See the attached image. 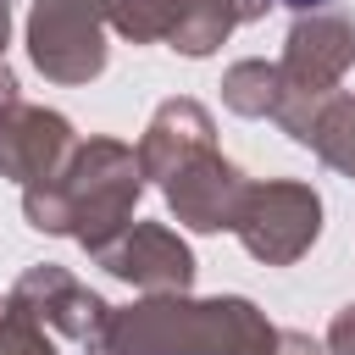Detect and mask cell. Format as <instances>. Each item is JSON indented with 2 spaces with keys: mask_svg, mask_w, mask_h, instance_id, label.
<instances>
[{
  "mask_svg": "<svg viewBox=\"0 0 355 355\" xmlns=\"http://www.w3.org/2000/svg\"><path fill=\"white\" fill-rule=\"evenodd\" d=\"M277 338L283 327L244 294H144L122 311L111 305L83 355H277Z\"/></svg>",
  "mask_w": 355,
  "mask_h": 355,
  "instance_id": "6da1fadb",
  "label": "cell"
},
{
  "mask_svg": "<svg viewBox=\"0 0 355 355\" xmlns=\"http://www.w3.org/2000/svg\"><path fill=\"white\" fill-rule=\"evenodd\" d=\"M144 194V166L139 150L122 139H78V150L67 155V166L33 189H22V216L28 227L50 233V239H72L83 255H94L100 244H111Z\"/></svg>",
  "mask_w": 355,
  "mask_h": 355,
  "instance_id": "7a4b0ae2",
  "label": "cell"
},
{
  "mask_svg": "<svg viewBox=\"0 0 355 355\" xmlns=\"http://www.w3.org/2000/svg\"><path fill=\"white\" fill-rule=\"evenodd\" d=\"M116 0H33L28 11V61L50 83H94L105 72V28Z\"/></svg>",
  "mask_w": 355,
  "mask_h": 355,
  "instance_id": "3957f363",
  "label": "cell"
},
{
  "mask_svg": "<svg viewBox=\"0 0 355 355\" xmlns=\"http://www.w3.org/2000/svg\"><path fill=\"white\" fill-rule=\"evenodd\" d=\"M233 239L261 266H294L322 239V194L300 178H250V194L239 205Z\"/></svg>",
  "mask_w": 355,
  "mask_h": 355,
  "instance_id": "277c9868",
  "label": "cell"
},
{
  "mask_svg": "<svg viewBox=\"0 0 355 355\" xmlns=\"http://www.w3.org/2000/svg\"><path fill=\"white\" fill-rule=\"evenodd\" d=\"M244 22L239 0H116L111 28L133 44H166L189 61H205Z\"/></svg>",
  "mask_w": 355,
  "mask_h": 355,
  "instance_id": "5b68a950",
  "label": "cell"
},
{
  "mask_svg": "<svg viewBox=\"0 0 355 355\" xmlns=\"http://www.w3.org/2000/svg\"><path fill=\"white\" fill-rule=\"evenodd\" d=\"M355 67V17L349 11H300L283 33V94H333Z\"/></svg>",
  "mask_w": 355,
  "mask_h": 355,
  "instance_id": "8992f818",
  "label": "cell"
},
{
  "mask_svg": "<svg viewBox=\"0 0 355 355\" xmlns=\"http://www.w3.org/2000/svg\"><path fill=\"white\" fill-rule=\"evenodd\" d=\"M94 266H105L111 277L133 283L139 294H189L194 288V250L183 244V233H172L166 222H128L111 244H100L89 255Z\"/></svg>",
  "mask_w": 355,
  "mask_h": 355,
  "instance_id": "52a82bcc",
  "label": "cell"
},
{
  "mask_svg": "<svg viewBox=\"0 0 355 355\" xmlns=\"http://www.w3.org/2000/svg\"><path fill=\"white\" fill-rule=\"evenodd\" d=\"M166 211L189 227V233H233L239 205L250 194V178L222 155V150H200L194 161H183L166 183Z\"/></svg>",
  "mask_w": 355,
  "mask_h": 355,
  "instance_id": "ba28073f",
  "label": "cell"
},
{
  "mask_svg": "<svg viewBox=\"0 0 355 355\" xmlns=\"http://www.w3.org/2000/svg\"><path fill=\"white\" fill-rule=\"evenodd\" d=\"M72 150H78V133H72V122L61 111L28 105V100L0 111V178L33 189V183L55 178Z\"/></svg>",
  "mask_w": 355,
  "mask_h": 355,
  "instance_id": "9c48e42d",
  "label": "cell"
},
{
  "mask_svg": "<svg viewBox=\"0 0 355 355\" xmlns=\"http://www.w3.org/2000/svg\"><path fill=\"white\" fill-rule=\"evenodd\" d=\"M11 294H17L50 333H61V338H72V344H89V338L105 327V316H111V305H105L83 277H72V272L55 266V261L28 266V272L11 283Z\"/></svg>",
  "mask_w": 355,
  "mask_h": 355,
  "instance_id": "30bf717a",
  "label": "cell"
},
{
  "mask_svg": "<svg viewBox=\"0 0 355 355\" xmlns=\"http://www.w3.org/2000/svg\"><path fill=\"white\" fill-rule=\"evenodd\" d=\"M272 122L300 150H311L316 161L355 178V94H344V89H333V94H283Z\"/></svg>",
  "mask_w": 355,
  "mask_h": 355,
  "instance_id": "8fae6325",
  "label": "cell"
},
{
  "mask_svg": "<svg viewBox=\"0 0 355 355\" xmlns=\"http://www.w3.org/2000/svg\"><path fill=\"white\" fill-rule=\"evenodd\" d=\"M133 150H139L144 178L166 183L183 161H194L200 150H216V122H211V111L194 94H172V100H161L150 111V122H144Z\"/></svg>",
  "mask_w": 355,
  "mask_h": 355,
  "instance_id": "7c38bea8",
  "label": "cell"
},
{
  "mask_svg": "<svg viewBox=\"0 0 355 355\" xmlns=\"http://www.w3.org/2000/svg\"><path fill=\"white\" fill-rule=\"evenodd\" d=\"M222 105L233 116H277V105H283V72H277V61H261V55L233 61L222 72Z\"/></svg>",
  "mask_w": 355,
  "mask_h": 355,
  "instance_id": "4fadbf2b",
  "label": "cell"
},
{
  "mask_svg": "<svg viewBox=\"0 0 355 355\" xmlns=\"http://www.w3.org/2000/svg\"><path fill=\"white\" fill-rule=\"evenodd\" d=\"M0 355H55L50 327L17 294H0Z\"/></svg>",
  "mask_w": 355,
  "mask_h": 355,
  "instance_id": "5bb4252c",
  "label": "cell"
},
{
  "mask_svg": "<svg viewBox=\"0 0 355 355\" xmlns=\"http://www.w3.org/2000/svg\"><path fill=\"white\" fill-rule=\"evenodd\" d=\"M327 355H355V300L333 311V322H327Z\"/></svg>",
  "mask_w": 355,
  "mask_h": 355,
  "instance_id": "9a60e30c",
  "label": "cell"
},
{
  "mask_svg": "<svg viewBox=\"0 0 355 355\" xmlns=\"http://www.w3.org/2000/svg\"><path fill=\"white\" fill-rule=\"evenodd\" d=\"M272 6H288V11H322L327 0H239V11H244V22H255V17H266Z\"/></svg>",
  "mask_w": 355,
  "mask_h": 355,
  "instance_id": "2e32d148",
  "label": "cell"
},
{
  "mask_svg": "<svg viewBox=\"0 0 355 355\" xmlns=\"http://www.w3.org/2000/svg\"><path fill=\"white\" fill-rule=\"evenodd\" d=\"M277 355H322V344H316L311 333H300V327H283V338H277Z\"/></svg>",
  "mask_w": 355,
  "mask_h": 355,
  "instance_id": "e0dca14e",
  "label": "cell"
},
{
  "mask_svg": "<svg viewBox=\"0 0 355 355\" xmlns=\"http://www.w3.org/2000/svg\"><path fill=\"white\" fill-rule=\"evenodd\" d=\"M17 89H22V83H17V72H11V61H6V55H0V111H6V105H17V100H22V94H17Z\"/></svg>",
  "mask_w": 355,
  "mask_h": 355,
  "instance_id": "ac0fdd59",
  "label": "cell"
},
{
  "mask_svg": "<svg viewBox=\"0 0 355 355\" xmlns=\"http://www.w3.org/2000/svg\"><path fill=\"white\" fill-rule=\"evenodd\" d=\"M6 39H11V0H0V55H6Z\"/></svg>",
  "mask_w": 355,
  "mask_h": 355,
  "instance_id": "d6986e66",
  "label": "cell"
}]
</instances>
